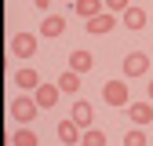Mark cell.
I'll list each match as a JSON object with an SVG mask.
<instances>
[{"mask_svg":"<svg viewBox=\"0 0 153 146\" xmlns=\"http://www.w3.org/2000/svg\"><path fill=\"white\" fill-rule=\"evenodd\" d=\"M36 113H40V102L36 99H29V95H18V99H11V117L18 121V124H33L36 121Z\"/></svg>","mask_w":153,"mask_h":146,"instance_id":"cell-1","label":"cell"},{"mask_svg":"<svg viewBox=\"0 0 153 146\" xmlns=\"http://www.w3.org/2000/svg\"><path fill=\"white\" fill-rule=\"evenodd\" d=\"M120 73L124 77H142V73H149V55L146 51H128L124 62H120Z\"/></svg>","mask_w":153,"mask_h":146,"instance_id":"cell-2","label":"cell"},{"mask_svg":"<svg viewBox=\"0 0 153 146\" xmlns=\"http://www.w3.org/2000/svg\"><path fill=\"white\" fill-rule=\"evenodd\" d=\"M102 99L109 106H131V91H128L124 80H106L102 84Z\"/></svg>","mask_w":153,"mask_h":146,"instance_id":"cell-3","label":"cell"},{"mask_svg":"<svg viewBox=\"0 0 153 146\" xmlns=\"http://www.w3.org/2000/svg\"><path fill=\"white\" fill-rule=\"evenodd\" d=\"M11 51L18 55V59H33V55H36V36L26 33V29L15 33V36H11Z\"/></svg>","mask_w":153,"mask_h":146,"instance_id":"cell-4","label":"cell"},{"mask_svg":"<svg viewBox=\"0 0 153 146\" xmlns=\"http://www.w3.org/2000/svg\"><path fill=\"white\" fill-rule=\"evenodd\" d=\"M113 26H117V15H113V11H102V15H95V18L84 22V29H88L91 36H106Z\"/></svg>","mask_w":153,"mask_h":146,"instance_id":"cell-5","label":"cell"},{"mask_svg":"<svg viewBox=\"0 0 153 146\" xmlns=\"http://www.w3.org/2000/svg\"><path fill=\"white\" fill-rule=\"evenodd\" d=\"M59 95H62V88H59V84H40V88L33 91V99L40 102V110H51L55 102H59Z\"/></svg>","mask_w":153,"mask_h":146,"instance_id":"cell-6","label":"cell"},{"mask_svg":"<svg viewBox=\"0 0 153 146\" xmlns=\"http://www.w3.org/2000/svg\"><path fill=\"white\" fill-rule=\"evenodd\" d=\"M55 132H59V139H62L66 146H76V142L84 139V128H80V124H73V121H62Z\"/></svg>","mask_w":153,"mask_h":146,"instance_id":"cell-7","label":"cell"},{"mask_svg":"<svg viewBox=\"0 0 153 146\" xmlns=\"http://www.w3.org/2000/svg\"><path fill=\"white\" fill-rule=\"evenodd\" d=\"M69 121L80 124L84 132H88V128L95 124V110H91V102H73V117H69Z\"/></svg>","mask_w":153,"mask_h":146,"instance_id":"cell-8","label":"cell"},{"mask_svg":"<svg viewBox=\"0 0 153 146\" xmlns=\"http://www.w3.org/2000/svg\"><path fill=\"white\" fill-rule=\"evenodd\" d=\"M128 117H131V124H149L153 121V102H131L128 106Z\"/></svg>","mask_w":153,"mask_h":146,"instance_id":"cell-9","label":"cell"},{"mask_svg":"<svg viewBox=\"0 0 153 146\" xmlns=\"http://www.w3.org/2000/svg\"><path fill=\"white\" fill-rule=\"evenodd\" d=\"M62 33H66V18H62V15H44L40 36H62Z\"/></svg>","mask_w":153,"mask_h":146,"instance_id":"cell-10","label":"cell"},{"mask_svg":"<svg viewBox=\"0 0 153 146\" xmlns=\"http://www.w3.org/2000/svg\"><path fill=\"white\" fill-rule=\"evenodd\" d=\"M15 84L22 88V91H36V88H40V73L26 66V69H18V73H15Z\"/></svg>","mask_w":153,"mask_h":146,"instance_id":"cell-11","label":"cell"},{"mask_svg":"<svg viewBox=\"0 0 153 146\" xmlns=\"http://www.w3.org/2000/svg\"><path fill=\"white\" fill-rule=\"evenodd\" d=\"M91 66H95L91 51H73V55H69V69L80 73V77H84V73H91Z\"/></svg>","mask_w":153,"mask_h":146,"instance_id":"cell-12","label":"cell"},{"mask_svg":"<svg viewBox=\"0 0 153 146\" xmlns=\"http://www.w3.org/2000/svg\"><path fill=\"white\" fill-rule=\"evenodd\" d=\"M102 7H106V0H76V4H73L76 15H84V22L95 18V15H102Z\"/></svg>","mask_w":153,"mask_h":146,"instance_id":"cell-13","label":"cell"},{"mask_svg":"<svg viewBox=\"0 0 153 146\" xmlns=\"http://www.w3.org/2000/svg\"><path fill=\"white\" fill-rule=\"evenodd\" d=\"M62 88V95H76L80 91V73H73V69H66V73H59V80H55Z\"/></svg>","mask_w":153,"mask_h":146,"instance_id":"cell-14","label":"cell"},{"mask_svg":"<svg viewBox=\"0 0 153 146\" xmlns=\"http://www.w3.org/2000/svg\"><path fill=\"white\" fill-rule=\"evenodd\" d=\"M120 18H124V26H128V29H142V26H146V7H135V4H131Z\"/></svg>","mask_w":153,"mask_h":146,"instance_id":"cell-15","label":"cell"},{"mask_svg":"<svg viewBox=\"0 0 153 146\" xmlns=\"http://www.w3.org/2000/svg\"><path fill=\"white\" fill-rule=\"evenodd\" d=\"M11 146H40V135L33 128H18V132H11Z\"/></svg>","mask_w":153,"mask_h":146,"instance_id":"cell-16","label":"cell"},{"mask_svg":"<svg viewBox=\"0 0 153 146\" xmlns=\"http://www.w3.org/2000/svg\"><path fill=\"white\" fill-rule=\"evenodd\" d=\"M80 146H106V132H95V128H88L84 139H80Z\"/></svg>","mask_w":153,"mask_h":146,"instance_id":"cell-17","label":"cell"},{"mask_svg":"<svg viewBox=\"0 0 153 146\" xmlns=\"http://www.w3.org/2000/svg\"><path fill=\"white\" fill-rule=\"evenodd\" d=\"M124 146H146V132H139V128L128 132V135H124Z\"/></svg>","mask_w":153,"mask_h":146,"instance_id":"cell-18","label":"cell"},{"mask_svg":"<svg viewBox=\"0 0 153 146\" xmlns=\"http://www.w3.org/2000/svg\"><path fill=\"white\" fill-rule=\"evenodd\" d=\"M106 7H109L113 15H124V11L131 7V0H106Z\"/></svg>","mask_w":153,"mask_h":146,"instance_id":"cell-19","label":"cell"},{"mask_svg":"<svg viewBox=\"0 0 153 146\" xmlns=\"http://www.w3.org/2000/svg\"><path fill=\"white\" fill-rule=\"evenodd\" d=\"M33 4L40 7V11H48V7H51V0H33Z\"/></svg>","mask_w":153,"mask_h":146,"instance_id":"cell-20","label":"cell"},{"mask_svg":"<svg viewBox=\"0 0 153 146\" xmlns=\"http://www.w3.org/2000/svg\"><path fill=\"white\" fill-rule=\"evenodd\" d=\"M149 102H153V80H149Z\"/></svg>","mask_w":153,"mask_h":146,"instance_id":"cell-21","label":"cell"},{"mask_svg":"<svg viewBox=\"0 0 153 146\" xmlns=\"http://www.w3.org/2000/svg\"><path fill=\"white\" fill-rule=\"evenodd\" d=\"M59 4H76V0H59Z\"/></svg>","mask_w":153,"mask_h":146,"instance_id":"cell-22","label":"cell"}]
</instances>
